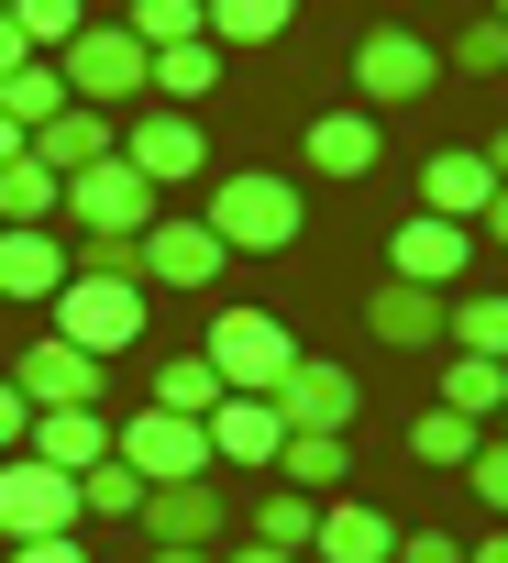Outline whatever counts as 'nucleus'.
<instances>
[{"label":"nucleus","instance_id":"5701e85b","mask_svg":"<svg viewBox=\"0 0 508 563\" xmlns=\"http://www.w3.org/2000/svg\"><path fill=\"white\" fill-rule=\"evenodd\" d=\"M243 541H277V552H310L321 541V497H299V486H266L243 508Z\"/></svg>","mask_w":508,"mask_h":563},{"label":"nucleus","instance_id":"393cba45","mask_svg":"<svg viewBox=\"0 0 508 563\" xmlns=\"http://www.w3.org/2000/svg\"><path fill=\"white\" fill-rule=\"evenodd\" d=\"M409 453H420L431 475H464V464L486 453V420H464V409H420V420H409Z\"/></svg>","mask_w":508,"mask_h":563},{"label":"nucleus","instance_id":"f704fd0d","mask_svg":"<svg viewBox=\"0 0 508 563\" xmlns=\"http://www.w3.org/2000/svg\"><path fill=\"white\" fill-rule=\"evenodd\" d=\"M453 354L508 365V299H453Z\"/></svg>","mask_w":508,"mask_h":563},{"label":"nucleus","instance_id":"09e8293b","mask_svg":"<svg viewBox=\"0 0 508 563\" xmlns=\"http://www.w3.org/2000/svg\"><path fill=\"white\" fill-rule=\"evenodd\" d=\"M155 563H221V552H155Z\"/></svg>","mask_w":508,"mask_h":563},{"label":"nucleus","instance_id":"58836bf2","mask_svg":"<svg viewBox=\"0 0 508 563\" xmlns=\"http://www.w3.org/2000/svg\"><path fill=\"white\" fill-rule=\"evenodd\" d=\"M464 486H475V497H486V508H497V519H508V442H486V453H475V464H464Z\"/></svg>","mask_w":508,"mask_h":563},{"label":"nucleus","instance_id":"6e6552de","mask_svg":"<svg viewBox=\"0 0 508 563\" xmlns=\"http://www.w3.org/2000/svg\"><path fill=\"white\" fill-rule=\"evenodd\" d=\"M122 166H133V177L166 199V188H188V177L210 166V133H199L188 111H166V100H155L144 122H122Z\"/></svg>","mask_w":508,"mask_h":563},{"label":"nucleus","instance_id":"2eb2a0df","mask_svg":"<svg viewBox=\"0 0 508 563\" xmlns=\"http://www.w3.org/2000/svg\"><path fill=\"white\" fill-rule=\"evenodd\" d=\"M365 332H376L387 354H431V343L453 332V299H442V288H409V276H387V288L365 299Z\"/></svg>","mask_w":508,"mask_h":563},{"label":"nucleus","instance_id":"412c9836","mask_svg":"<svg viewBox=\"0 0 508 563\" xmlns=\"http://www.w3.org/2000/svg\"><path fill=\"white\" fill-rule=\"evenodd\" d=\"M111 442H122V431H111L100 409H34V442H23V453H45L56 475H89V464H111Z\"/></svg>","mask_w":508,"mask_h":563},{"label":"nucleus","instance_id":"f257e3e1","mask_svg":"<svg viewBox=\"0 0 508 563\" xmlns=\"http://www.w3.org/2000/svg\"><path fill=\"white\" fill-rule=\"evenodd\" d=\"M56 78H67V100H89V111H133V100L155 89V45H144L133 23H89V34L56 56Z\"/></svg>","mask_w":508,"mask_h":563},{"label":"nucleus","instance_id":"603ef678","mask_svg":"<svg viewBox=\"0 0 508 563\" xmlns=\"http://www.w3.org/2000/svg\"><path fill=\"white\" fill-rule=\"evenodd\" d=\"M0 12H12V0H0Z\"/></svg>","mask_w":508,"mask_h":563},{"label":"nucleus","instance_id":"aec40b11","mask_svg":"<svg viewBox=\"0 0 508 563\" xmlns=\"http://www.w3.org/2000/svg\"><path fill=\"white\" fill-rule=\"evenodd\" d=\"M486 199H497V166H486V155H453V144H442V155L420 166V210H431V221H486Z\"/></svg>","mask_w":508,"mask_h":563},{"label":"nucleus","instance_id":"6ab92c4d","mask_svg":"<svg viewBox=\"0 0 508 563\" xmlns=\"http://www.w3.org/2000/svg\"><path fill=\"white\" fill-rule=\"evenodd\" d=\"M398 552V519L387 508H365V497H321V541H310V563H387Z\"/></svg>","mask_w":508,"mask_h":563},{"label":"nucleus","instance_id":"7ed1b4c3","mask_svg":"<svg viewBox=\"0 0 508 563\" xmlns=\"http://www.w3.org/2000/svg\"><path fill=\"white\" fill-rule=\"evenodd\" d=\"M199 354L221 365V387H232V398H277V387H288V365H299V332H288L277 310H221Z\"/></svg>","mask_w":508,"mask_h":563},{"label":"nucleus","instance_id":"3c124183","mask_svg":"<svg viewBox=\"0 0 508 563\" xmlns=\"http://www.w3.org/2000/svg\"><path fill=\"white\" fill-rule=\"evenodd\" d=\"M497 23H508V0H497Z\"/></svg>","mask_w":508,"mask_h":563},{"label":"nucleus","instance_id":"2f4dec72","mask_svg":"<svg viewBox=\"0 0 508 563\" xmlns=\"http://www.w3.org/2000/svg\"><path fill=\"white\" fill-rule=\"evenodd\" d=\"M12 34H23L34 56H67V45L89 34V12H78V0H12Z\"/></svg>","mask_w":508,"mask_h":563},{"label":"nucleus","instance_id":"c756f323","mask_svg":"<svg viewBox=\"0 0 508 563\" xmlns=\"http://www.w3.org/2000/svg\"><path fill=\"white\" fill-rule=\"evenodd\" d=\"M199 12H210V45H277L299 0H199Z\"/></svg>","mask_w":508,"mask_h":563},{"label":"nucleus","instance_id":"423d86ee","mask_svg":"<svg viewBox=\"0 0 508 563\" xmlns=\"http://www.w3.org/2000/svg\"><path fill=\"white\" fill-rule=\"evenodd\" d=\"M78 475H56L45 453H0V541H45V530H78Z\"/></svg>","mask_w":508,"mask_h":563},{"label":"nucleus","instance_id":"a19ab883","mask_svg":"<svg viewBox=\"0 0 508 563\" xmlns=\"http://www.w3.org/2000/svg\"><path fill=\"white\" fill-rule=\"evenodd\" d=\"M23 442H34V398L0 376V453H23Z\"/></svg>","mask_w":508,"mask_h":563},{"label":"nucleus","instance_id":"1a4fd4ad","mask_svg":"<svg viewBox=\"0 0 508 563\" xmlns=\"http://www.w3.org/2000/svg\"><path fill=\"white\" fill-rule=\"evenodd\" d=\"M144 486H177V475H221L210 464V420H177V409H144V420H122V442H111Z\"/></svg>","mask_w":508,"mask_h":563},{"label":"nucleus","instance_id":"bb28decb","mask_svg":"<svg viewBox=\"0 0 508 563\" xmlns=\"http://www.w3.org/2000/svg\"><path fill=\"white\" fill-rule=\"evenodd\" d=\"M343 431H288V453H277V486H299V497H332L343 486Z\"/></svg>","mask_w":508,"mask_h":563},{"label":"nucleus","instance_id":"a18cd8bd","mask_svg":"<svg viewBox=\"0 0 508 563\" xmlns=\"http://www.w3.org/2000/svg\"><path fill=\"white\" fill-rule=\"evenodd\" d=\"M486 243H508V188H497V199H486Z\"/></svg>","mask_w":508,"mask_h":563},{"label":"nucleus","instance_id":"8fccbe9b","mask_svg":"<svg viewBox=\"0 0 508 563\" xmlns=\"http://www.w3.org/2000/svg\"><path fill=\"white\" fill-rule=\"evenodd\" d=\"M497 442H508V409H497Z\"/></svg>","mask_w":508,"mask_h":563},{"label":"nucleus","instance_id":"49530a36","mask_svg":"<svg viewBox=\"0 0 508 563\" xmlns=\"http://www.w3.org/2000/svg\"><path fill=\"white\" fill-rule=\"evenodd\" d=\"M12 155H23V122H0V166H12Z\"/></svg>","mask_w":508,"mask_h":563},{"label":"nucleus","instance_id":"473e14b6","mask_svg":"<svg viewBox=\"0 0 508 563\" xmlns=\"http://www.w3.org/2000/svg\"><path fill=\"white\" fill-rule=\"evenodd\" d=\"M78 508H89V519H144V475L111 453V464H89V475H78Z\"/></svg>","mask_w":508,"mask_h":563},{"label":"nucleus","instance_id":"f8f14e48","mask_svg":"<svg viewBox=\"0 0 508 563\" xmlns=\"http://www.w3.org/2000/svg\"><path fill=\"white\" fill-rule=\"evenodd\" d=\"M277 453H288L277 398H221V409H210V464H221V475H277Z\"/></svg>","mask_w":508,"mask_h":563},{"label":"nucleus","instance_id":"9b49d317","mask_svg":"<svg viewBox=\"0 0 508 563\" xmlns=\"http://www.w3.org/2000/svg\"><path fill=\"white\" fill-rule=\"evenodd\" d=\"M23 155H34V166H56V177H89V166H111V155H122V111L67 100L56 122H34V133H23Z\"/></svg>","mask_w":508,"mask_h":563},{"label":"nucleus","instance_id":"39448f33","mask_svg":"<svg viewBox=\"0 0 508 563\" xmlns=\"http://www.w3.org/2000/svg\"><path fill=\"white\" fill-rule=\"evenodd\" d=\"M232 486L221 475H177V486H144V530H155V552H221L232 541Z\"/></svg>","mask_w":508,"mask_h":563},{"label":"nucleus","instance_id":"20e7f679","mask_svg":"<svg viewBox=\"0 0 508 563\" xmlns=\"http://www.w3.org/2000/svg\"><path fill=\"white\" fill-rule=\"evenodd\" d=\"M144 288H133V276H67V288H56V343H78V354H133L144 343Z\"/></svg>","mask_w":508,"mask_h":563},{"label":"nucleus","instance_id":"ddd939ff","mask_svg":"<svg viewBox=\"0 0 508 563\" xmlns=\"http://www.w3.org/2000/svg\"><path fill=\"white\" fill-rule=\"evenodd\" d=\"M67 221H78V232H155V188L111 155V166L67 177Z\"/></svg>","mask_w":508,"mask_h":563},{"label":"nucleus","instance_id":"c03bdc74","mask_svg":"<svg viewBox=\"0 0 508 563\" xmlns=\"http://www.w3.org/2000/svg\"><path fill=\"white\" fill-rule=\"evenodd\" d=\"M486 166H497V188H508V122H497V133H486Z\"/></svg>","mask_w":508,"mask_h":563},{"label":"nucleus","instance_id":"7c9ffc66","mask_svg":"<svg viewBox=\"0 0 508 563\" xmlns=\"http://www.w3.org/2000/svg\"><path fill=\"white\" fill-rule=\"evenodd\" d=\"M442 409H464V420H497V409H508V365H486V354H453V365H442Z\"/></svg>","mask_w":508,"mask_h":563},{"label":"nucleus","instance_id":"4468645a","mask_svg":"<svg viewBox=\"0 0 508 563\" xmlns=\"http://www.w3.org/2000/svg\"><path fill=\"white\" fill-rule=\"evenodd\" d=\"M12 387H23V398H34V409H100V387H111V365H100V354H78V343H56V332H45V343H34V354H23V365H12Z\"/></svg>","mask_w":508,"mask_h":563},{"label":"nucleus","instance_id":"de8ad7c7","mask_svg":"<svg viewBox=\"0 0 508 563\" xmlns=\"http://www.w3.org/2000/svg\"><path fill=\"white\" fill-rule=\"evenodd\" d=\"M464 563H508V530H497V541H486V552H464Z\"/></svg>","mask_w":508,"mask_h":563},{"label":"nucleus","instance_id":"cd10ccee","mask_svg":"<svg viewBox=\"0 0 508 563\" xmlns=\"http://www.w3.org/2000/svg\"><path fill=\"white\" fill-rule=\"evenodd\" d=\"M56 210H67V177L56 166H34V155L0 166V232H12V221H56Z\"/></svg>","mask_w":508,"mask_h":563},{"label":"nucleus","instance_id":"4be33fe9","mask_svg":"<svg viewBox=\"0 0 508 563\" xmlns=\"http://www.w3.org/2000/svg\"><path fill=\"white\" fill-rule=\"evenodd\" d=\"M210 89H221V45H210V34H188V45H155V100H166V111H199Z\"/></svg>","mask_w":508,"mask_h":563},{"label":"nucleus","instance_id":"dca6fc26","mask_svg":"<svg viewBox=\"0 0 508 563\" xmlns=\"http://www.w3.org/2000/svg\"><path fill=\"white\" fill-rule=\"evenodd\" d=\"M464 254H475V232L464 221H398V243H387V276H409V288H442L453 299V276H464Z\"/></svg>","mask_w":508,"mask_h":563},{"label":"nucleus","instance_id":"ea45409f","mask_svg":"<svg viewBox=\"0 0 508 563\" xmlns=\"http://www.w3.org/2000/svg\"><path fill=\"white\" fill-rule=\"evenodd\" d=\"M387 563H464V541H453V530H398Z\"/></svg>","mask_w":508,"mask_h":563},{"label":"nucleus","instance_id":"0eeeda50","mask_svg":"<svg viewBox=\"0 0 508 563\" xmlns=\"http://www.w3.org/2000/svg\"><path fill=\"white\" fill-rule=\"evenodd\" d=\"M431 78H442V45H431V34H409V23H376V34H354V89H365L376 111L420 100Z\"/></svg>","mask_w":508,"mask_h":563},{"label":"nucleus","instance_id":"a878e982","mask_svg":"<svg viewBox=\"0 0 508 563\" xmlns=\"http://www.w3.org/2000/svg\"><path fill=\"white\" fill-rule=\"evenodd\" d=\"M221 398H232V387H221V365H210V354H166V365H155V409H177V420H210Z\"/></svg>","mask_w":508,"mask_h":563},{"label":"nucleus","instance_id":"a211bd4d","mask_svg":"<svg viewBox=\"0 0 508 563\" xmlns=\"http://www.w3.org/2000/svg\"><path fill=\"white\" fill-rule=\"evenodd\" d=\"M67 243L45 232V221H12V232H0V299H56L67 288Z\"/></svg>","mask_w":508,"mask_h":563},{"label":"nucleus","instance_id":"4c0bfd02","mask_svg":"<svg viewBox=\"0 0 508 563\" xmlns=\"http://www.w3.org/2000/svg\"><path fill=\"white\" fill-rule=\"evenodd\" d=\"M0 563H89L78 530H45V541H0Z\"/></svg>","mask_w":508,"mask_h":563},{"label":"nucleus","instance_id":"f03ea898","mask_svg":"<svg viewBox=\"0 0 508 563\" xmlns=\"http://www.w3.org/2000/svg\"><path fill=\"white\" fill-rule=\"evenodd\" d=\"M199 221H210V232H221L232 254H288L310 210H299V188H288V177L243 166V177H221V188H210V210H199Z\"/></svg>","mask_w":508,"mask_h":563},{"label":"nucleus","instance_id":"f3484780","mask_svg":"<svg viewBox=\"0 0 508 563\" xmlns=\"http://www.w3.org/2000/svg\"><path fill=\"white\" fill-rule=\"evenodd\" d=\"M277 420H288V431H354V376L321 365V354H299L288 387H277Z\"/></svg>","mask_w":508,"mask_h":563},{"label":"nucleus","instance_id":"c85d7f7f","mask_svg":"<svg viewBox=\"0 0 508 563\" xmlns=\"http://www.w3.org/2000/svg\"><path fill=\"white\" fill-rule=\"evenodd\" d=\"M67 111V78H56V56H34V67H12V78H0V122H56Z\"/></svg>","mask_w":508,"mask_h":563},{"label":"nucleus","instance_id":"e433bc0d","mask_svg":"<svg viewBox=\"0 0 508 563\" xmlns=\"http://www.w3.org/2000/svg\"><path fill=\"white\" fill-rule=\"evenodd\" d=\"M89 254H78V276H133L144 288V232H78Z\"/></svg>","mask_w":508,"mask_h":563},{"label":"nucleus","instance_id":"9d476101","mask_svg":"<svg viewBox=\"0 0 508 563\" xmlns=\"http://www.w3.org/2000/svg\"><path fill=\"white\" fill-rule=\"evenodd\" d=\"M221 265H232V243H221L199 210H155V232H144V288H210Z\"/></svg>","mask_w":508,"mask_h":563},{"label":"nucleus","instance_id":"c9c22d12","mask_svg":"<svg viewBox=\"0 0 508 563\" xmlns=\"http://www.w3.org/2000/svg\"><path fill=\"white\" fill-rule=\"evenodd\" d=\"M144 45H188V34H210V12H199V0H133V12H122Z\"/></svg>","mask_w":508,"mask_h":563},{"label":"nucleus","instance_id":"79ce46f5","mask_svg":"<svg viewBox=\"0 0 508 563\" xmlns=\"http://www.w3.org/2000/svg\"><path fill=\"white\" fill-rule=\"evenodd\" d=\"M221 563H310V552H277V541H232Z\"/></svg>","mask_w":508,"mask_h":563},{"label":"nucleus","instance_id":"37998d69","mask_svg":"<svg viewBox=\"0 0 508 563\" xmlns=\"http://www.w3.org/2000/svg\"><path fill=\"white\" fill-rule=\"evenodd\" d=\"M12 67H34V45L12 34V12H0V78H12Z\"/></svg>","mask_w":508,"mask_h":563},{"label":"nucleus","instance_id":"72a5a7b5","mask_svg":"<svg viewBox=\"0 0 508 563\" xmlns=\"http://www.w3.org/2000/svg\"><path fill=\"white\" fill-rule=\"evenodd\" d=\"M442 67H453V78H508V23H497V12L464 23V34L442 45Z\"/></svg>","mask_w":508,"mask_h":563},{"label":"nucleus","instance_id":"b1692460","mask_svg":"<svg viewBox=\"0 0 508 563\" xmlns=\"http://www.w3.org/2000/svg\"><path fill=\"white\" fill-rule=\"evenodd\" d=\"M376 144H387V133H376L365 111H321V122H310V166H321V177H365Z\"/></svg>","mask_w":508,"mask_h":563}]
</instances>
